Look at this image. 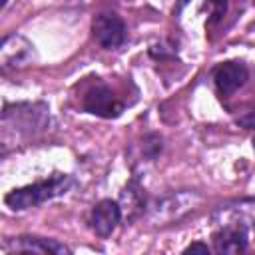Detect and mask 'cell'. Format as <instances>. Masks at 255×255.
Here are the masks:
<instances>
[{
	"instance_id": "6da1fadb",
	"label": "cell",
	"mask_w": 255,
	"mask_h": 255,
	"mask_svg": "<svg viewBox=\"0 0 255 255\" xmlns=\"http://www.w3.org/2000/svg\"><path fill=\"white\" fill-rule=\"evenodd\" d=\"M72 185V177L66 173H56L46 181L34 183V185H26L20 189H12L10 193H6L4 203L14 209V211H24L36 205H42L48 199H54L62 193H66Z\"/></svg>"
},
{
	"instance_id": "7a4b0ae2",
	"label": "cell",
	"mask_w": 255,
	"mask_h": 255,
	"mask_svg": "<svg viewBox=\"0 0 255 255\" xmlns=\"http://www.w3.org/2000/svg\"><path fill=\"white\" fill-rule=\"evenodd\" d=\"M213 231V249L217 253H241L247 249V223L243 217L221 219Z\"/></svg>"
},
{
	"instance_id": "3957f363",
	"label": "cell",
	"mask_w": 255,
	"mask_h": 255,
	"mask_svg": "<svg viewBox=\"0 0 255 255\" xmlns=\"http://www.w3.org/2000/svg\"><path fill=\"white\" fill-rule=\"evenodd\" d=\"M199 201H201V195L195 193V191L171 193V195L159 199L151 207V217H153V221H161L159 225H163V223H167L171 219H179L187 211H193Z\"/></svg>"
},
{
	"instance_id": "277c9868",
	"label": "cell",
	"mask_w": 255,
	"mask_h": 255,
	"mask_svg": "<svg viewBox=\"0 0 255 255\" xmlns=\"http://www.w3.org/2000/svg\"><path fill=\"white\" fill-rule=\"evenodd\" d=\"M96 42L106 50H116L126 42V24L114 12H102L92 22Z\"/></svg>"
},
{
	"instance_id": "5b68a950",
	"label": "cell",
	"mask_w": 255,
	"mask_h": 255,
	"mask_svg": "<svg viewBox=\"0 0 255 255\" xmlns=\"http://www.w3.org/2000/svg\"><path fill=\"white\" fill-rule=\"evenodd\" d=\"M82 106H84L86 112H90L94 116H100V118H118L124 110V104L102 82H98L96 86H92L86 92Z\"/></svg>"
},
{
	"instance_id": "8992f818",
	"label": "cell",
	"mask_w": 255,
	"mask_h": 255,
	"mask_svg": "<svg viewBox=\"0 0 255 255\" xmlns=\"http://www.w3.org/2000/svg\"><path fill=\"white\" fill-rule=\"evenodd\" d=\"M34 60V46L22 36V34H12L2 40L0 46V62L4 70H16L24 68Z\"/></svg>"
},
{
	"instance_id": "52a82bcc",
	"label": "cell",
	"mask_w": 255,
	"mask_h": 255,
	"mask_svg": "<svg viewBox=\"0 0 255 255\" xmlns=\"http://www.w3.org/2000/svg\"><path fill=\"white\" fill-rule=\"evenodd\" d=\"M122 219V207L118 201L102 199L94 205L90 213V227L98 237H108L116 231L118 223Z\"/></svg>"
},
{
	"instance_id": "ba28073f",
	"label": "cell",
	"mask_w": 255,
	"mask_h": 255,
	"mask_svg": "<svg viewBox=\"0 0 255 255\" xmlns=\"http://www.w3.org/2000/svg\"><path fill=\"white\" fill-rule=\"evenodd\" d=\"M249 78V70L241 62H223L213 70V82L221 96H231Z\"/></svg>"
},
{
	"instance_id": "9c48e42d",
	"label": "cell",
	"mask_w": 255,
	"mask_h": 255,
	"mask_svg": "<svg viewBox=\"0 0 255 255\" xmlns=\"http://www.w3.org/2000/svg\"><path fill=\"white\" fill-rule=\"evenodd\" d=\"M16 251H26V253H70V249L54 239H44V237H18L14 241Z\"/></svg>"
},
{
	"instance_id": "30bf717a",
	"label": "cell",
	"mask_w": 255,
	"mask_h": 255,
	"mask_svg": "<svg viewBox=\"0 0 255 255\" xmlns=\"http://www.w3.org/2000/svg\"><path fill=\"white\" fill-rule=\"evenodd\" d=\"M122 199L124 203H128V211H129V217H133L135 213H141L143 211V197H141V189L135 181H131L124 191H122Z\"/></svg>"
},
{
	"instance_id": "8fae6325",
	"label": "cell",
	"mask_w": 255,
	"mask_h": 255,
	"mask_svg": "<svg viewBox=\"0 0 255 255\" xmlns=\"http://www.w3.org/2000/svg\"><path fill=\"white\" fill-rule=\"evenodd\" d=\"M207 6H209V22L215 24L223 18V14L227 10V0H209Z\"/></svg>"
},
{
	"instance_id": "7c38bea8",
	"label": "cell",
	"mask_w": 255,
	"mask_h": 255,
	"mask_svg": "<svg viewBox=\"0 0 255 255\" xmlns=\"http://www.w3.org/2000/svg\"><path fill=\"white\" fill-rule=\"evenodd\" d=\"M185 253H209V247L205 243H191L185 249Z\"/></svg>"
},
{
	"instance_id": "4fadbf2b",
	"label": "cell",
	"mask_w": 255,
	"mask_h": 255,
	"mask_svg": "<svg viewBox=\"0 0 255 255\" xmlns=\"http://www.w3.org/2000/svg\"><path fill=\"white\" fill-rule=\"evenodd\" d=\"M187 4H189V0H175V14H179Z\"/></svg>"
},
{
	"instance_id": "5bb4252c",
	"label": "cell",
	"mask_w": 255,
	"mask_h": 255,
	"mask_svg": "<svg viewBox=\"0 0 255 255\" xmlns=\"http://www.w3.org/2000/svg\"><path fill=\"white\" fill-rule=\"evenodd\" d=\"M6 4H8V0H2V8H4V6H6Z\"/></svg>"
},
{
	"instance_id": "9a60e30c",
	"label": "cell",
	"mask_w": 255,
	"mask_h": 255,
	"mask_svg": "<svg viewBox=\"0 0 255 255\" xmlns=\"http://www.w3.org/2000/svg\"><path fill=\"white\" fill-rule=\"evenodd\" d=\"M253 229H255V217H253Z\"/></svg>"
}]
</instances>
